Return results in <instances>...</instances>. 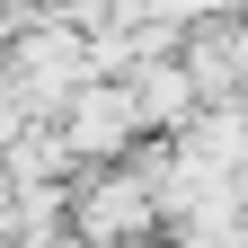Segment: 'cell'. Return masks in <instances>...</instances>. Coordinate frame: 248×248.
Segmentation results:
<instances>
[{
    "label": "cell",
    "mask_w": 248,
    "mask_h": 248,
    "mask_svg": "<svg viewBox=\"0 0 248 248\" xmlns=\"http://www.w3.org/2000/svg\"><path fill=\"white\" fill-rule=\"evenodd\" d=\"M133 133H142L133 89H71L62 98V151H80V160H115Z\"/></svg>",
    "instance_id": "1"
},
{
    "label": "cell",
    "mask_w": 248,
    "mask_h": 248,
    "mask_svg": "<svg viewBox=\"0 0 248 248\" xmlns=\"http://www.w3.org/2000/svg\"><path fill=\"white\" fill-rule=\"evenodd\" d=\"M151 213H160V186L151 177H98L80 195V239H124V231H142Z\"/></svg>",
    "instance_id": "2"
},
{
    "label": "cell",
    "mask_w": 248,
    "mask_h": 248,
    "mask_svg": "<svg viewBox=\"0 0 248 248\" xmlns=\"http://www.w3.org/2000/svg\"><path fill=\"white\" fill-rule=\"evenodd\" d=\"M124 89H133L142 124H195V80H186V62H142Z\"/></svg>",
    "instance_id": "3"
}]
</instances>
